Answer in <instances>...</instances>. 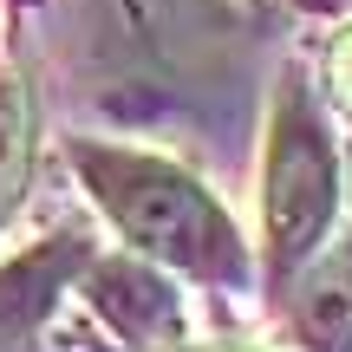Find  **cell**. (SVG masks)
I'll return each instance as SVG.
<instances>
[{
    "label": "cell",
    "mask_w": 352,
    "mask_h": 352,
    "mask_svg": "<svg viewBox=\"0 0 352 352\" xmlns=\"http://www.w3.org/2000/svg\"><path fill=\"white\" fill-rule=\"evenodd\" d=\"M72 164L85 176L91 202L111 215V228L131 248L157 254V261L183 267L196 280H235L241 274V241L196 176H183L164 157L111 151V144H72Z\"/></svg>",
    "instance_id": "obj_1"
},
{
    "label": "cell",
    "mask_w": 352,
    "mask_h": 352,
    "mask_svg": "<svg viewBox=\"0 0 352 352\" xmlns=\"http://www.w3.org/2000/svg\"><path fill=\"white\" fill-rule=\"evenodd\" d=\"M333 144L320 111L307 104L300 78L280 85L274 124H267V176H261V215H267V267L274 280L287 274L300 254H314V241L333 222Z\"/></svg>",
    "instance_id": "obj_2"
},
{
    "label": "cell",
    "mask_w": 352,
    "mask_h": 352,
    "mask_svg": "<svg viewBox=\"0 0 352 352\" xmlns=\"http://www.w3.org/2000/svg\"><path fill=\"white\" fill-rule=\"evenodd\" d=\"M85 267V241L78 235H46L26 254L0 261V352H20L33 340V327L52 314V300L65 294V280Z\"/></svg>",
    "instance_id": "obj_3"
},
{
    "label": "cell",
    "mask_w": 352,
    "mask_h": 352,
    "mask_svg": "<svg viewBox=\"0 0 352 352\" xmlns=\"http://www.w3.org/2000/svg\"><path fill=\"white\" fill-rule=\"evenodd\" d=\"M91 307H98L131 346H151V352H164V333H176V300L131 261H111V267L91 274Z\"/></svg>",
    "instance_id": "obj_4"
},
{
    "label": "cell",
    "mask_w": 352,
    "mask_h": 352,
    "mask_svg": "<svg viewBox=\"0 0 352 352\" xmlns=\"http://www.w3.org/2000/svg\"><path fill=\"white\" fill-rule=\"evenodd\" d=\"M294 333L314 352H352V241L314 267V280L294 300Z\"/></svg>",
    "instance_id": "obj_5"
},
{
    "label": "cell",
    "mask_w": 352,
    "mask_h": 352,
    "mask_svg": "<svg viewBox=\"0 0 352 352\" xmlns=\"http://www.w3.org/2000/svg\"><path fill=\"white\" fill-rule=\"evenodd\" d=\"M26 151H33V104H26V85L13 72H0V209L13 202L26 176Z\"/></svg>",
    "instance_id": "obj_6"
},
{
    "label": "cell",
    "mask_w": 352,
    "mask_h": 352,
    "mask_svg": "<svg viewBox=\"0 0 352 352\" xmlns=\"http://www.w3.org/2000/svg\"><path fill=\"white\" fill-rule=\"evenodd\" d=\"M340 78H346V91H352V39L340 46Z\"/></svg>",
    "instance_id": "obj_7"
},
{
    "label": "cell",
    "mask_w": 352,
    "mask_h": 352,
    "mask_svg": "<svg viewBox=\"0 0 352 352\" xmlns=\"http://www.w3.org/2000/svg\"><path fill=\"white\" fill-rule=\"evenodd\" d=\"M164 352H235V346H164Z\"/></svg>",
    "instance_id": "obj_8"
}]
</instances>
